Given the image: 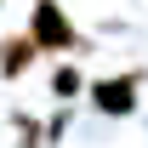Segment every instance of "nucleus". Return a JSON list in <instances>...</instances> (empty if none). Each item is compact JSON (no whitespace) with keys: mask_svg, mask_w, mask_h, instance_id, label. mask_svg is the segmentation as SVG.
<instances>
[{"mask_svg":"<svg viewBox=\"0 0 148 148\" xmlns=\"http://www.w3.org/2000/svg\"><path fill=\"white\" fill-rule=\"evenodd\" d=\"M23 34L34 40L40 57H74V51H86V34L74 29L69 6H57V0H34V6H29V29H23Z\"/></svg>","mask_w":148,"mask_h":148,"instance_id":"nucleus-1","label":"nucleus"},{"mask_svg":"<svg viewBox=\"0 0 148 148\" xmlns=\"http://www.w3.org/2000/svg\"><path fill=\"white\" fill-rule=\"evenodd\" d=\"M86 103H91L103 120H131L137 103H143V69H125V74H103L86 86Z\"/></svg>","mask_w":148,"mask_h":148,"instance_id":"nucleus-2","label":"nucleus"},{"mask_svg":"<svg viewBox=\"0 0 148 148\" xmlns=\"http://www.w3.org/2000/svg\"><path fill=\"white\" fill-rule=\"evenodd\" d=\"M34 63H40V51H34L29 34H6L0 40V74H6V80H23Z\"/></svg>","mask_w":148,"mask_h":148,"instance_id":"nucleus-3","label":"nucleus"},{"mask_svg":"<svg viewBox=\"0 0 148 148\" xmlns=\"http://www.w3.org/2000/svg\"><path fill=\"white\" fill-rule=\"evenodd\" d=\"M86 86H91V80L74 69V63H57V69H51V97H57V103H74V97H86Z\"/></svg>","mask_w":148,"mask_h":148,"instance_id":"nucleus-4","label":"nucleus"}]
</instances>
